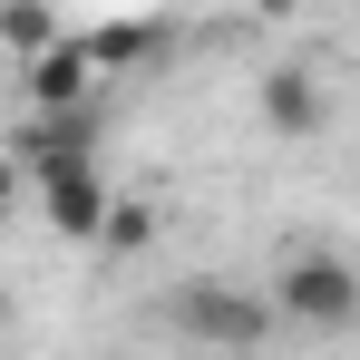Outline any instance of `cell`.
<instances>
[{"label": "cell", "instance_id": "7", "mask_svg": "<svg viewBox=\"0 0 360 360\" xmlns=\"http://www.w3.org/2000/svg\"><path fill=\"white\" fill-rule=\"evenodd\" d=\"M98 243H108V253H146V243H156V205H146V195H108Z\"/></svg>", "mask_w": 360, "mask_h": 360}, {"label": "cell", "instance_id": "4", "mask_svg": "<svg viewBox=\"0 0 360 360\" xmlns=\"http://www.w3.org/2000/svg\"><path fill=\"white\" fill-rule=\"evenodd\" d=\"M88 78H98L88 39H49L39 59H20V88H30V108H39V117H49V108H88Z\"/></svg>", "mask_w": 360, "mask_h": 360}, {"label": "cell", "instance_id": "11", "mask_svg": "<svg viewBox=\"0 0 360 360\" xmlns=\"http://www.w3.org/2000/svg\"><path fill=\"white\" fill-rule=\"evenodd\" d=\"M0 321H10V292H0Z\"/></svg>", "mask_w": 360, "mask_h": 360}, {"label": "cell", "instance_id": "1", "mask_svg": "<svg viewBox=\"0 0 360 360\" xmlns=\"http://www.w3.org/2000/svg\"><path fill=\"white\" fill-rule=\"evenodd\" d=\"M263 302L283 321H311V331H351L360 321V273H351V253H292Z\"/></svg>", "mask_w": 360, "mask_h": 360}, {"label": "cell", "instance_id": "3", "mask_svg": "<svg viewBox=\"0 0 360 360\" xmlns=\"http://www.w3.org/2000/svg\"><path fill=\"white\" fill-rule=\"evenodd\" d=\"M39 205H49V234L98 243V214H108V176H98V156H59V166H39Z\"/></svg>", "mask_w": 360, "mask_h": 360}, {"label": "cell", "instance_id": "8", "mask_svg": "<svg viewBox=\"0 0 360 360\" xmlns=\"http://www.w3.org/2000/svg\"><path fill=\"white\" fill-rule=\"evenodd\" d=\"M146 49H156V30H146V20H117V30H98V39H88V59H98V68H127V59H146Z\"/></svg>", "mask_w": 360, "mask_h": 360}, {"label": "cell", "instance_id": "6", "mask_svg": "<svg viewBox=\"0 0 360 360\" xmlns=\"http://www.w3.org/2000/svg\"><path fill=\"white\" fill-rule=\"evenodd\" d=\"M49 39H59V10L49 0H0V49L10 59H39Z\"/></svg>", "mask_w": 360, "mask_h": 360}, {"label": "cell", "instance_id": "2", "mask_svg": "<svg viewBox=\"0 0 360 360\" xmlns=\"http://www.w3.org/2000/svg\"><path fill=\"white\" fill-rule=\"evenodd\" d=\"M176 331L205 341V351H253V341L273 331V302L243 292V283H185L176 292Z\"/></svg>", "mask_w": 360, "mask_h": 360}, {"label": "cell", "instance_id": "9", "mask_svg": "<svg viewBox=\"0 0 360 360\" xmlns=\"http://www.w3.org/2000/svg\"><path fill=\"white\" fill-rule=\"evenodd\" d=\"M10 205H20V166L0 156V224H10Z\"/></svg>", "mask_w": 360, "mask_h": 360}, {"label": "cell", "instance_id": "5", "mask_svg": "<svg viewBox=\"0 0 360 360\" xmlns=\"http://www.w3.org/2000/svg\"><path fill=\"white\" fill-rule=\"evenodd\" d=\"M263 117L283 127V136H321V78L302 59H283L273 78H263Z\"/></svg>", "mask_w": 360, "mask_h": 360}, {"label": "cell", "instance_id": "10", "mask_svg": "<svg viewBox=\"0 0 360 360\" xmlns=\"http://www.w3.org/2000/svg\"><path fill=\"white\" fill-rule=\"evenodd\" d=\"M253 10H263V20H292V10H302V0H253Z\"/></svg>", "mask_w": 360, "mask_h": 360}]
</instances>
